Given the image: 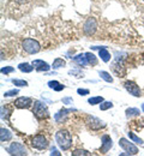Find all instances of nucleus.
<instances>
[{"instance_id":"obj_1","label":"nucleus","mask_w":144,"mask_h":156,"mask_svg":"<svg viewBox=\"0 0 144 156\" xmlns=\"http://www.w3.org/2000/svg\"><path fill=\"white\" fill-rule=\"evenodd\" d=\"M55 140L62 150H68L72 147V136L67 130H60L55 133Z\"/></svg>"},{"instance_id":"obj_2","label":"nucleus","mask_w":144,"mask_h":156,"mask_svg":"<svg viewBox=\"0 0 144 156\" xmlns=\"http://www.w3.org/2000/svg\"><path fill=\"white\" fill-rule=\"evenodd\" d=\"M33 113L37 119H48L49 118V111L48 107L46 106L44 102L42 101H35L34 102V107H33Z\"/></svg>"},{"instance_id":"obj_3","label":"nucleus","mask_w":144,"mask_h":156,"mask_svg":"<svg viewBox=\"0 0 144 156\" xmlns=\"http://www.w3.org/2000/svg\"><path fill=\"white\" fill-rule=\"evenodd\" d=\"M22 46H23V49H24L28 54H36V53H39V52L41 51V44H40V42L34 39H30V37L24 40L23 43H22Z\"/></svg>"},{"instance_id":"obj_4","label":"nucleus","mask_w":144,"mask_h":156,"mask_svg":"<svg viewBox=\"0 0 144 156\" xmlns=\"http://www.w3.org/2000/svg\"><path fill=\"white\" fill-rule=\"evenodd\" d=\"M7 151L10 155H15V156H26L28 155V151L25 149V147L19 143V142H13L10 144V147L7 148Z\"/></svg>"},{"instance_id":"obj_5","label":"nucleus","mask_w":144,"mask_h":156,"mask_svg":"<svg viewBox=\"0 0 144 156\" xmlns=\"http://www.w3.org/2000/svg\"><path fill=\"white\" fill-rule=\"evenodd\" d=\"M85 124H86V126H88L90 130H93V131H99V130L106 127V124L103 122L102 120H100L99 118H96V117H93V115H88V117H86Z\"/></svg>"},{"instance_id":"obj_6","label":"nucleus","mask_w":144,"mask_h":156,"mask_svg":"<svg viewBox=\"0 0 144 156\" xmlns=\"http://www.w3.org/2000/svg\"><path fill=\"white\" fill-rule=\"evenodd\" d=\"M96 30H97V20L94 17H89L83 24V33L88 36H91L96 33Z\"/></svg>"},{"instance_id":"obj_7","label":"nucleus","mask_w":144,"mask_h":156,"mask_svg":"<svg viewBox=\"0 0 144 156\" xmlns=\"http://www.w3.org/2000/svg\"><path fill=\"white\" fill-rule=\"evenodd\" d=\"M31 145L37 150H44L48 148V140L43 135H35L31 138Z\"/></svg>"},{"instance_id":"obj_8","label":"nucleus","mask_w":144,"mask_h":156,"mask_svg":"<svg viewBox=\"0 0 144 156\" xmlns=\"http://www.w3.org/2000/svg\"><path fill=\"white\" fill-rule=\"evenodd\" d=\"M119 145L123 148L128 155H137L138 154V148L133 143H131L128 139H126V138H120L119 139Z\"/></svg>"},{"instance_id":"obj_9","label":"nucleus","mask_w":144,"mask_h":156,"mask_svg":"<svg viewBox=\"0 0 144 156\" xmlns=\"http://www.w3.org/2000/svg\"><path fill=\"white\" fill-rule=\"evenodd\" d=\"M124 87H125V89H126L132 96H135V98L142 96V91H141L139 85H137L133 80H126V82L124 83Z\"/></svg>"},{"instance_id":"obj_10","label":"nucleus","mask_w":144,"mask_h":156,"mask_svg":"<svg viewBox=\"0 0 144 156\" xmlns=\"http://www.w3.org/2000/svg\"><path fill=\"white\" fill-rule=\"evenodd\" d=\"M101 142H102V144H101V148H100V153H101V154H106V153H108V151L111 150V148L113 147V140H112L111 136L103 135V136L101 137Z\"/></svg>"},{"instance_id":"obj_11","label":"nucleus","mask_w":144,"mask_h":156,"mask_svg":"<svg viewBox=\"0 0 144 156\" xmlns=\"http://www.w3.org/2000/svg\"><path fill=\"white\" fill-rule=\"evenodd\" d=\"M15 107H17V108H29L31 105H33V100L30 98H24V96H22V98H18L16 101H15Z\"/></svg>"},{"instance_id":"obj_12","label":"nucleus","mask_w":144,"mask_h":156,"mask_svg":"<svg viewBox=\"0 0 144 156\" xmlns=\"http://www.w3.org/2000/svg\"><path fill=\"white\" fill-rule=\"evenodd\" d=\"M31 64H33V66L35 67V70H36V71H39V72H47V71H49V69H51L49 64H47L46 61L40 60V59L34 60Z\"/></svg>"},{"instance_id":"obj_13","label":"nucleus","mask_w":144,"mask_h":156,"mask_svg":"<svg viewBox=\"0 0 144 156\" xmlns=\"http://www.w3.org/2000/svg\"><path fill=\"white\" fill-rule=\"evenodd\" d=\"M73 109H60L55 115H54V119L58 121V122H62L66 118H67V115H68V113H71Z\"/></svg>"},{"instance_id":"obj_14","label":"nucleus","mask_w":144,"mask_h":156,"mask_svg":"<svg viewBox=\"0 0 144 156\" xmlns=\"http://www.w3.org/2000/svg\"><path fill=\"white\" fill-rule=\"evenodd\" d=\"M11 138H12L11 131L7 130V129L1 127V130H0V140L4 143V142H9V140H11Z\"/></svg>"},{"instance_id":"obj_15","label":"nucleus","mask_w":144,"mask_h":156,"mask_svg":"<svg viewBox=\"0 0 144 156\" xmlns=\"http://www.w3.org/2000/svg\"><path fill=\"white\" fill-rule=\"evenodd\" d=\"M72 60H73L77 65H79V66H86V65H89V62H88V60H86L85 54H78V55L73 57Z\"/></svg>"},{"instance_id":"obj_16","label":"nucleus","mask_w":144,"mask_h":156,"mask_svg":"<svg viewBox=\"0 0 144 156\" xmlns=\"http://www.w3.org/2000/svg\"><path fill=\"white\" fill-rule=\"evenodd\" d=\"M99 57L101 58L102 61L104 62H108L111 60V53L106 49V47H102L101 49H99Z\"/></svg>"},{"instance_id":"obj_17","label":"nucleus","mask_w":144,"mask_h":156,"mask_svg":"<svg viewBox=\"0 0 144 156\" xmlns=\"http://www.w3.org/2000/svg\"><path fill=\"white\" fill-rule=\"evenodd\" d=\"M18 69H19V71L22 72H24V73H30L35 67L33 66V64H28V62H22L18 65Z\"/></svg>"},{"instance_id":"obj_18","label":"nucleus","mask_w":144,"mask_h":156,"mask_svg":"<svg viewBox=\"0 0 144 156\" xmlns=\"http://www.w3.org/2000/svg\"><path fill=\"white\" fill-rule=\"evenodd\" d=\"M85 57H86V60H88L89 65H91V66L97 65L99 60H97V58H96V55H95V54H93L91 52H88V53H85Z\"/></svg>"},{"instance_id":"obj_19","label":"nucleus","mask_w":144,"mask_h":156,"mask_svg":"<svg viewBox=\"0 0 144 156\" xmlns=\"http://www.w3.org/2000/svg\"><path fill=\"white\" fill-rule=\"evenodd\" d=\"M126 117L127 118H132V117H139L141 112L138 108H127L126 109Z\"/></svg>"},{"instance_id":"obj_20","label":"nucleus","mask_w":144,"mask_h":156,"mask_svg":"<svg viewBox=\"0 0 144 156\" xmlns=\"http://www.w3.org/2000/svg\"><path fill=\"white\" fill-rule=\"evenodd\" d=\"M66 65V61L61 58H57L54 61H53V65H52V67L54 69V70H58V69H60V67H64Z\"/></svg>"},{"instance_id":"obj_21","label":"nucleus","mask_w":144,"mask_h":156,"mask_svg":"<svg viewBox=\"0 0 144 156\" xmlns=\"http://www.w3.org/2000/svg\"><path fill=\"white\" fill-rule=\"evenodd\" d=\"M99 75H100V77L102 78L103 80H106V82H108V83H112V82H113V77L111 76V73H108V72H106V71H100Z\"/></svg>"},{"instance_id":"obj_22","label":"nucleus","mask_w":144,"mask_h":156,"mask_svg":"<svg viewBox=\"0 0 144 156\" xmlns=\"http://www.w3.org/2000/svg\"><path fill=\"white\" fill-rule=\"evenodd\" d=\"M90 153L88 150H84V149H76L72 151V156H89Z\"/></svg>"},{"instance_id":"obj_23","label":"nucleus","mask_w":144,"mask_h":156,"mask_svg":"<svg viewBox=\"0 0 144 156\" xmlns=\"http://www.w3.org/2000/svg\"><path fill=\"white\" fill-rule=\"evenodd\" d=\"M127 136H128V138H130L131 140H133L135 143H137V144H139V145H142V144H143V140H142L138 136H136L133 132H128V133H127Z\"/></svg>"},{"instance_id":"obj_24","label":"nucleus","mask_w":144,"mask_h":156,"mask_svg":"<svg viewBox=\"0 0 144 156\" xmlns=\"http://www.w3.org/2000/svg\"><path fill=\"white\" fill-rule=\"evenodd\" d=\"M88 102H89L91 106H94V105H100L101 102H103V98H101V96H94V98H89Z\"/></svg>"},{"instance_id":"obj_25","label":"nucleus","mask_w":144,"mask_h":156,"mask_svg":"<svg viewBox=\"0 0 144 156\" xmlns=\"http://www.w3.org/2000/svg\"><path fill=\"white\" fill-rule=\"evenodd\" d=\"M112 107H113V103L111 101H103V102L100 103V109L101 111H107V109H109Z\"/></svg>"},{"instance_id":"obj_26","label":"nucleus","mask_w":144,"mask_h":156,"mask_svg":"<svg viewBox=\"0 0 144 156\" xmlns=\"http://www.w3.org/2000/svg\"><path fill=\"white\" fill-rule=\"evenodd\" d=\"M12 83L17 87H28V82L24 79H12Z\"/></svg>"},{"instance_id":"obj_27","label":"nucleus","mask_w":144,"mask_h":156,"mask_svg":"<svg viewBox=\"0 0 144 156\" xmlns=\"http://www.w3.org/2000/svg\"><path fill=\"white\" fill-rule=\"evenodd\" d=\"M13 71H15V69L12 66H5V67L1 69V73L2 75H9V73H12Z\"/></svg>"},{"instance_id":"obj_28","label":"nucleus","mask_w":144,"mask_h":156,"mask_svg":"<svg viewBox=\"0 0 144 156\" xmlns=\"http://www.w3.org/2000/svg\"><path fill=\"white\" fill-rule=\"evenodd\" d=\"M9 109L6 106H1V118L2 119H9Z\"/></svg>"},{"instance_id":"obj_29","label":"nucleus","mask_w":144,"mask_h":156,"mask_svg":"<svg viewBox=\"0 0 144 156\" xmlns=\"http://www.w3.org/2000/svg\"><path fill=\"white\" fill-rule=\"evenodd\" d=\"M18 93H19V91H18V89H12V90H10V91L4 93V96H5V98H11V96L17 95Z\"/></svg>"},{"instance_id":"obj_30","label":"nucleus","mask_w":144,"mask_h":156,"mask_svg":"<svg viewBox=\"0 0 144 156\" xmlns=\"http://www.w3.org/2000/svg\"><path fill=\"white\" fill-rule=\"evenodd\" d=\"M59 84H60V83H59L58 80H51V82H48V87L52 88V89H55Z\"/></svg>"},{"instance_id":"obj_31","label":"nucleus","mask_w":144,"mask_h":156,"mask_svg":"<svg viewBox=\"0 0 144 156\" xmlns=\"http://www.w3.org/2000/svg\"><path fill=\"white\" fill-rule=\"evenodd\" d=\"M77 93H78V95H81V96H84V95H89V90L88 89H82V88H79L78 90H77Z\"/></svg>"},{"instance_id":"obj_32","label":"nucleus","mask_w":144,"mask_h":156,"mask_svg":"<svg viewBox=\"0 0 144 156\" xmlns=\"http://www.w3.org/2000/svg\"><path fill=\"white\" fill-rule=\"evenodd\" d=\"M61 101H62V103H64V105H72V102H73L72 98H64Z\"/></svg>"},{"instance_id":"obj_33","label":"nucleus","mask_w":144,"mask_h":156,"mask_svg":"<svg viewBox=\"0 0 144 156\" xmlns=\"http://www.w3.org/2000/svg\"><path fill=\"white\" fill-rule=\"evenodd\" d=\"M68 73H70V75H76L75 77H77V78L83 77V73H81V72H78V71H76V70H73V71H70Z\"/></svg>"},{"instance_id":"obj_34","label":"nucleus","mask_w":144,"mask_h":156,"mask_svg":"<svg viewBox=\"0 0 144 156\" xmlns=\"http://www.w3.org/2000/svg\"><path fill=\"white\" fill-rule=\"evenodd\" d=\"M64 89H65V85H62V84H59V85H58V87H57L54 90H55V91H61V90H64Z\"/></svg>"},{"instance_id":"obj_35","label":"nucleus","mask_w":144,"mask_h":156,"mask_svg":"<svg viewBox=\"0 0 144 156\" xmlns=\"http://www.w3.org/2000/svg\"><path fill=\"white\" fill-rule=\"evenodd\" d=\"M51 155H57V156H60L61 154L57 150V149H52V153H51Z\"/></svg>"},{"instance_id":"obj_36","label":"nucleus","mask_w":144,"mask_h":156,"mask_svg":"<svg viewBox=\"0 0 144 156\" xmlns=\"http://www.w3.org/2000/svg\"><path fill=\"white\" fill-rule=\"evenodd\" d=\"M142 111H143V112H144V103H143V105H142Z\"/></svg>"}]
</instances>
